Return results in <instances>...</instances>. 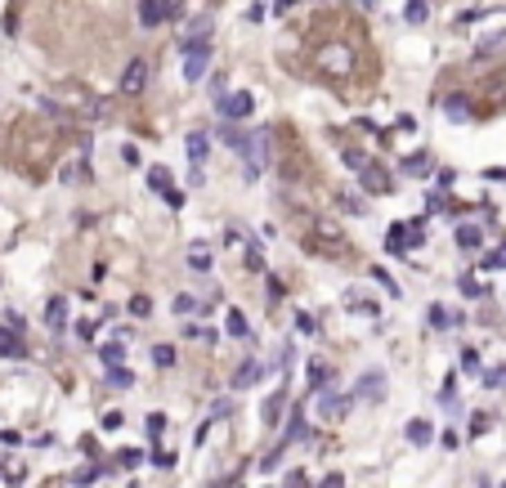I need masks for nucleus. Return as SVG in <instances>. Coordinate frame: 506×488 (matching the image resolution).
<instances>
[{"label": "nucleus", "instance_id": "1", "mask_svg": "<svg viewBox=\"0 0 506 488\" xmlns=\"http://www.w3.org/2000/svg\"><path fill=\"white\" fill-rule=\"evenodd\" d=\"M206 63H211V41H184V81H197V76L206 72Z\"/></svg>", "mask_w": 506, "mask_h": 488}, {"label": "nucleus", "instance_id": "2", "mask_svg": "<svg viewBox=\"0 0 506 488\" xmlns=\"http://www.w3.org/2000/svg\"><path fill=\"white\" fill-rule=\"evenodd\" d=\"M251 108H255V99H251L246 90L224 94V99H219V117H224V121H242V117H251Z\"/></svg>", "mask_w": 506, "mask_h": 488}, {"label": "nucleus", "instance_id": "3", "mask_svg": "<svg viewBox=\"0 0 506 488\" xmlns=\"http://www.w3.org/2000/svg\"><path fill=\"white\" fill-rule=\"evenodd\" d=\"M359 179H363V188H368V193H377V197L390 193V170L377 166V161H363V166H359Z\"/></svg>", "mask_w": 506, "mask_h": 488}, {"label": "nucleus", "instance_id": "4", "mask_svg": "<svg viewBox=\"0 0 506 488\" xmlns=\"http://www.w3.org/2000/svg\"><path fill=\"white\" fill-rule=\"evenodd\" d=\"M269 143H273L269 126H260V130L251 135V143H246V161H251L255 170H260V166H269Z\"/></svg>", "mask_w": 506, "mask_h": 488}, {"label": "nucleus", "instance_id": "5", "mask_svg": "<svg viewBox=\"0 0 506 488\" xmlns=\"http://www.w3.org/2000/svg\"><path fill=\"white\" fill-rule=\"evenodd\" d=\"M354 395L363 399V404H381V399H386V372H368V377H359Z\"/></svg>", "mask_w": 506, "mask_h": 488}, {"label": "nucleus", "instance_id": "6", "mask_svg": "<svg viewBox=\"0 0 506 488\" xmlns=\"http://www.w3.org/2000/svg\"><path fill=\"white\" fill-rule=\"evenodd\" d=\"M345 413H350V399L345 395H336V390H318V417L336 421V417H345Z\"/></svg>", "mask_w": 506, "mask_h": 488}, {"label": "nucleus", "instance_id": "7", "mask_svg": "<svg viewBox=\"0 0 506 488\" xmlns=\"http://www.w3.org/2000/svg\"><path fill=\"white\" fill-rule=\"evenodd\" d=\"M144 85H148V63L135 59L126 72H121V94H144Z\"/></svg>", "mask_w": 506, "mask_h": 488}, {"label": "nucleus", "instance_id": "8", "mask_svg": "<svg viewBox=\"0 0 506 488\" xmlns=\"http://www.w3.org/2000/svg\"><path fill=\"white\" fill-rule=\"evenodd\" d=\"M184 148H188V161H193V166L202 170V161L211 157V135H206V130H188Z\"/></svg>", "mask_w": 506, "mask_h": 488}, {"label": "nucleus", "instance_id": "9", "mask_svg": "<svg viewBox=\"0 0 506 488\" xmlns=\"http://www.w3.org/2000/svg\"><path fill=\"white\" fill-rule=\"evenodd\" d=\"M170 18V0H139V23L144 27H157Z\"/></svg>", "mask_w": 506, "mask_h": 488}, {"label": "nucleus", "instance_id": "10", "mask_svg": "<svg viewBox=\"0 0 506 488\" xmlns=\"http://www.w3.org/2000/svg\"><path fill=\"white\" fill-rule=\"evenodd\" d=\"M264 372H269V368H264L260 359H246L242 368H237V377H233V390H251L255 381H264Z\"/></svg>", "mask_w": 506, "mask_h": 488}, {"label": "nucleus", "instance_id": "11", "mask_svg": "<svg viewBox=\"0 0 506 488\" xmlns=\"http://www.w3.org/2000/svg\"><path fill=\"white\" fill-rule=\"evenodd\" d=\"M45 327L50 332L68 327V300H63V296H50V305H45Z\"/></svg>", "mask_w": 506, "mask_h": 488}, {"label": "nucleus", "instance_id": "12", "mask_svg": "<svg viewBox=\"0 0 506 488\" xmlns=\"http://www.w3.org/2000/svg\"><path fill=\"white\" fill-rule=\"evenodd\" d=\"M184 260H188V269H197V273H206V269H211V246H206V242H188V251H184Z\"/></svg>", "mask_w": 506, "mask_h": 488}, {"label": "nucleus", "instance_id": "13", "mask_svg": "<svg viewBox=\"0 0 506 488\" xmlns=\"http://www.w3.org/2000/svg\"><path fill=\"white\" fill-rule=\"evenodd\" d=\"M224 327H228V336H233V341H246V336H251V323H246L242 309H228V314H224Z\"/></svg>", "mask_w": 506, "mask_h": 488}, {"label": "nucleus", "instance_id": "14", "mask_svg": "<svg viewBox=\"0 0 506 488\" xmlns=\"http://www.w3.org/2000/svg\"><path fill=\"white\" fill-rule=\"evenodd\" d=\"M318 63H323V68H332V72H341V76L350 72V54L341 50V45H332V50H323V54H318Z\"/></svg>", "mask_w": 506, "mask_h": 488}, {"label": "nucleus", "instance_id": "15", "mask_svg": "<svg viewBox=\"0 0 506 488\" xmlns=\"http://www.w3.org/2000/svg\"><path fill=\"white\" fill-rule=\"evenodd\" d=\"M444 112H448V121H466V112H471V103H466V94H448Z\"/></svg>", "mask_w": 506, "mask_h": 488}, {"label": "nucleus", "instance_id": "16", "mask_svg": "<svg viewBox=\"0 0 506 488\" xmlns=\"http://www.w3.org/2000/svg\"><path fill=\"white\" fill-rule=\"evenodd\" d=\"M309 386H314V390L332 386V368H327V363H323V359H314V363H309Z\"/></svg>", "mask_w": 506, "mask_h": 488}, {"label": "nucleus", "instance_id": "17", "mask_svg": "<svg viewBox=\"0 0 506 488\" xmlns=\"http://www.w3.org/2000/svg\"><path fill=\"white\" fill-rule=\"evenodd\" d=\"M408 439H413V444H417V448H422V444H431V439H435V430H431V421H408Z\"/></svg>", "mask_w": 506, "mask_h": 488}, {"label": "nucleus", "instance_id": "18", "mask_svg": "<svg viewBox=\"0 0 506 488\" xmlns=\"http://www.w3.org/2000/svg\"><path fill=\"white\" fill-rule=\"evenodd\" d=\"M484 242V233H480V228H475V224H462V228H457V246H466V251H475V246H480Z\"/></svg>", "mask_w": 506, "mask_h": 488}, {"label": "nucleus", "instance_id": "19", "mask_svg": "<svg viewBox=\"0 0 506 488\" xmlns=\"http://www.w3.org/2000/svg\"><path fill=\"white\" fill-rule=\"evenodd\" d=\"M148 184L157 188L161 197H166V193H170V170H166V166H148Z\"/></svg>", "mask_w": 506, "mask_h": 488}, {"label": "nucleus", "instance_id": "20", "mask_svg": "<svg viewBox=\"0 0 506 488\" xmlns=\"http://www.w3.org/2000/svg\"><path fill=\"white\" fill-rule=\"evenodd\" d=\"M296 439H305V417H300V408H291V421H287V435H282V444H296Z\"/></svg>", "mask_w": 506, "mask_h": 488}, {"label": "nucleus", "instance_id": "21", "mask_svg": "<svg viewBox=\"0 0 506 488\" xmlns=\"http://www.w3.org/2000/svg\"><path fill=\"white\" fill-rule=\"evenodd\" d=\"M14 354H23V345H18V336H14V332H5V327H0V359H14Z\"/></svg>", "mask_w": 506, "mask_h": 488}, {"label": "nucleus", "instance_id": "22", "mask_svg": "<svg viewBox=\"0 0 506 488\" xmlns=\"http://www.w3.org/2000/svg\"><path fill=\"white\" fill-rule=\"evenodd\" d=\"M99 354H103V363H108V368H112V363H126V345H121V341H108Z\"/></svg>", "mask_w": 506, "mask_h": 488}, {"label": "nucleus", "instance_id": "23", "mask_svg": "<svg viewBox=\"0 0 506 488\" xmlns=\"http://www.w3.org/2000/svg\"><path fill=\"white\" fill-rule=\"evenodd\" d=\"M282 404H287V395H273L269 404H264V426H273V421L282 417Z\"/></svg>", "mask_w": 506, "mask_h": 488}, {"label": "nucleus", "instance_id": "24", "mask_svg": "<svg viewBox=\"0 0 506 488\" xmlns=\"http://www.w3.org/2000/svg\"><path fill=\"white\" fill-rule=\"evenodd\" d=\"M453 323H462V318L448 314V309H439V305H431V327H453Z\"/></svg>", "mask_w": 506, "mask_h": 488}, {"label": "nucleus", "instance_id": "25", "mask_svg": "<svg viewBox=\"0 0 506 488\" xmlns=\"http://www.w3.org/2000/svg\"><path fill=\"white\" fill-rule=\"evenodd\" d=\"M108 381H112V386H117V390H126V386H130V381H135V377H130V372L121 368V363H112V368H108Z\"/></svg>", "mask_w": 506, "mask_h": 488}, {"label": "nucleus", "instance_id": "26", "mask_svg": "<svg viewBox=\"0 0 506 488\" xmlns=\"http://www.w3.org/2000/svg\"><path fill=\"white\" fill-rule=\"evenodd\" d=\"M480 264H484V269H506V246H493V251L484 255Z\"/></svg>", "mask_w": 506, "mask_h": 488}, {"label": "nucleus", "instance_id": "27", "mask_svg": "<svg viewBox=\"0 0 506 488\" xmlns=\"http://www.w3.org/2000/svg\"><path fill=\"white\" fill-rule=\"evenodd\" d=\"M206 27H211V14H197L193 23H188V36H184V41H197V36H202Z\"/></svg>", "mask_w": 506, "mask_h": 488}, {"label": "nucleus", "instance_id": "28", "mask_svg": "<svg viewBox=\"0 0 506 488\" xmlns=\"http://www.w3.org/2000/svg\"><path fill=\"white\" fill-rule=\"evenodd\" d=\"M152 363H157V368H170V363H175V350L170 345H152Z\"/></svg>", "mask_w": 506, "mask_h": 488}, {"label": "nucleus", "instance_id": "29", "mask_svg": "<svg viewBox=\"0 0 506 488\" xmlns=\"http://www.w3.org/2000/svg\"><path fill=\"white\" fill-rule=\"evenodd\" d=\"M404 170H408V175H426V170H431V157H408Z\"/></svg>", "mask_w": 506, "mask_h": 488}, {"label": "nucleus", "instance_id": "30", "mask_svg": "<svg viewBox=\"0 0 506 488\" xmlns=\"http://www.w3.org/2000/svg\"><path fill=\"white\" fill-rule=\"evenodd\" d=\"M130 314H135V318H144V314H152V300H148V296H135V300H130Z\"/></svg>", "mask_w": 506, "mask_h": 488}, {"label": "nucleus", "instance_id": "31", "mask_svg": "<svg viewBox=\"0 0 506 488\" xmlns=\"http://www.w3.org/2000/svg\"><path fill=\"white\" fill-rule=\"evenodd\" d=\"M193 309H197L193 296H175V314H179V318H184V314H193Z\"/></svg>", "mask_w": 506, "mask_h": 488}, {"label": "nucleus", "instance_id": "32", "mask_svg": "<svg viewBox=\"0 0 506 488\" xmlns=\"http://www.w3.org/2000/svg\"><path fill=\"white\" fill-rule=\"evenodd\" d=\"M426 18V0H413V5H408V23H422Z\"/></svg>", "mask_w": 506, "mask_h": 488}, {"label": "nucleus", "instance_id": "33", "mask_svg": "<svg viewBox=\"0 0 506 488\" xmlns=\"http://www.w3.org/2000/svg\"><path fill=\"white\" fill-rule=\"evenodd\" d=\"M462 368H466V372H480V354H475V350H462Z\"/></svg>", "mask_w": 506, "mask_h": 488}, {"label": "nucleus", "instance_id": "34", "mask_svg": "<svg viewBox=\"0 0 506 488\" xmlns=\"http://www.w3.org/2000/svg\"><path fill=\"white\" fill-rule=\"evenodd\" d=\"M462 291H466V296H484V287H480V282H475V278H471V273H462Z\"/></svg>", "mask_w": 506, "mask_h": 488}, {"label": "nucleus", "instance_id": "35", "mask_svg": "<svg viewBox=\"0 0 506 488\" xmlns=\"http://www.w3.org/2000/svg\"><path fill=\"white\" fill-rule=\"evenodd\" d=\"M0 444H5V448H18V444H23V435H18V430H0Z\"/></svg>", "mask_w": 506, "mask_h": 488}, {"label": "nucleus", "instance_id": "36", "mask_svg": "<svg viewBox=\"0 0 506 488\" xmlns=\"http://www.w3.org/2000/svg\"><path fill=\"white\" fill-rule=\"evenodd\" d=\"M144 462V453H135V448H126V453H121V466H139Z\"/></svg>", "mask_w": 506, "mask_h": 488}, {"label": "nucleus", "instance_id": "37", "mask_svg": "<svg viewBox=\"0 0 506 488\" xmlns=\"http://www.w3.org/2000/svg\"><path fill=\"white\" fill-rule=\"evenodd\" d=\"M94 475H99V471H76V475H72V484H81V488H85V484H94Z\"/></svg>", "mask_w": 506, "mask_h": 488}, {"label": "nucleus", "instance_id": "38", "mask_svg": "<svg viewBox=\"0 0 506 488\" xmlns=\"http://www.w3.org/2000/svg\"><path fill=\"white\" fill-rule=\"evenodd\" d=\"M489 386H506V368H498V372H489Z\"/></svg>", "mask_w": 506, "mask_h": 488}, {"label": "nucleus", "instance_id": "39", "mask_svg": "<svg viewBox=\"0 0 506 488\" xmlns=\"http://www.w3.org/2000/svg\"><path fill=\"white\" fill-rule=\"evenodd\" d=\"M287 488H309V480H305V475H291V480H287Z\"/></svg>", "mask_w": 506, "mask_h": 488}, {"label": "nucleus", "instance_id": "40", "mask_svg": "<svg viewBox=\"0 0 506 488\" xmlns=\"http://www.w3.org/2000/svg\"><path fill=\"white\" fill-rule=\"evenodd\" d=\"M291 5H296V0H273V9H278V14H291Z\"/></svg>", "mask_w": 506, "mask_h": 488}, {"label": "nucleus", "instance_id": "41", "mask_svg": "<svg viewBox=\"0 0 506 488\" xmlns=\"http://www.w3.org/2000/svg\"><path fill=\"white\" fill-rule=\"evenodd\" d=\"M359 5H363V9H377V5H381V0H359Z\"/></svg>", "mask_w": 506, "mask_h": 488}, {"label": "nucleus", "instance_id": "42", "mask_svg": "<svg viewBox=\"0 0 506 488\" xmlns=\"http://www.w3.org/2000/svg\"><path fill=\"white\" fill-rule=\"evenodd\" d=\"M480 488H489V480H480Z\"/></svg>", "mask_w": 506, "mask_h": 488}, {"label": "nucleus", "instance_id": "43", "mask_svg": "<svg viewBox=\"0 0 506 488\" xmlns=\"http://www.w3.org/2000/svg\"><path fill=\"white\" fill-rule=\"evenodd\" d=\"M502 488H506V484H502Z\"/></svg>", "mask_w": 506, "mask_h": 488}]
</instances>
